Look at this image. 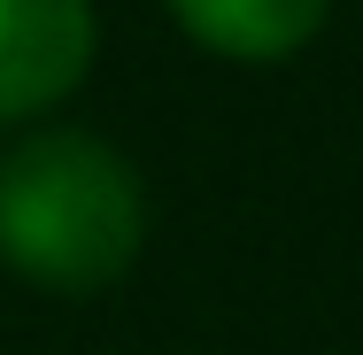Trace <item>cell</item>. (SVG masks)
<instances>
[{"label": "cell", "mask_w": 363, "mask_h": 355, "mask_svg": "<svg viewBox=\"0 0 363 355\" xmlns=\"http://www.w3.org/2000/svg\"><path fill=\"white\" fill-rule=\"evenodd\" d=\"M147 247L140 170L93 132H39L0 154V255L47 293H101Z\"/></svg>", "instance_id": "1"}, {"label": "cell", "mask_w": 363, "mask_h": 355, "mask_svg": "<svg viewBox=\"0 0 363 355\" xmlns=\"http://www.w3.org/2000/svg\"><path fill=\"white\" fill-rule=\"evenodd\" d=\"M93 0H0V124L55 108L93 70Z\"/></svg>", "instance_id": "2"}, {"label": "cell", "mask_w": 363, "mask_h": 355, "mask_svg": "<svg viewBox=\"0 0 363 355\" xmlns=\"http://www.w3.org/2000/svg\"><path fill=\"white\" fill-rule=\"evenodd\" d=\"M333 0H170V16L186 23L194 47H209L224 62H286L325 31Z\"/></svg>", "instance_id": "3"}]
</instances>
